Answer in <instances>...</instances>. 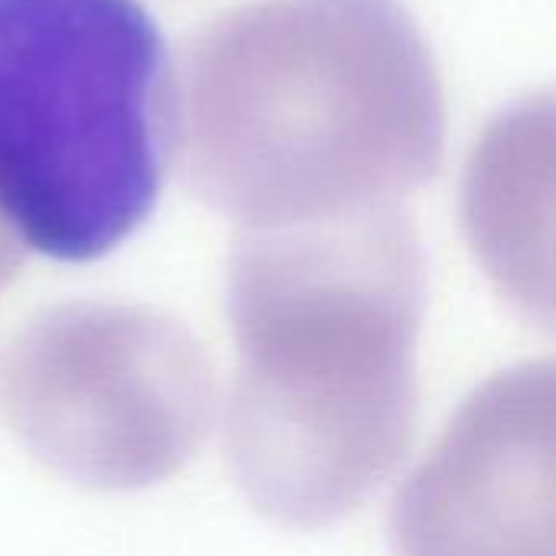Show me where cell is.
<instances>
[{
  "instance_id": "4",
  "label": "cell",
  "mask_w": 556,
  "mask_h": 556,
  "mask_svg": "<svg viewBox=\"0 0 556 556\" xmlns=\"http://www.w3.org/2000/svg\"><path fill=\"white\" fill-rule=\"evenodd\" d=\"M0 394L26 453L91 492L176 476L215 420L202 342L163 309L108 300L42 309L13 339Z\"/></svg>"
},
{
  "instance_id": "7",
  "label": "cell",
  "mask_w": 556,
  "mask_h": 556,
  "mask_svg": "<svg viewBox=\"0 0 556 556\" xmlns=\"http://www.w3.org/2000/svg\"><path fill=\"white\" fill-rule=\"evenodd\" d=\"M20 264H23V244L0 222V290L20 274Z\"/></svg>"
},
{
  "instance_id": "5",
  "label": "cell",
  "mask_w": 556,
  "mask_h": 556,
  "mask_svg": "<svg viewBox=\"0 0 556 556\" xmlns=\"http://www.w3.org/2000/svg\"><path fill=\"white\" fill-rule=\"evenodd\" d=\"M394 556H556V358L482 381L391 508Z\"/></svg>"
},
{
  "instance_id": "6",
  "label": "cell",
  "mask_w": 556,
  "mask_h": 556,
  "mask_svg": "<svg viewBox=\"0 0 556 556\" xmlns=\"http://www.w3.org/2000/svg\"><path fill=\"white\" fill-rule=\"evenodd\" d=\"M459 222L502 300L556 336V85L482 127L459 182Z\"/></svg>"
},
{
  "instance_id": "2",
  "label": "cell",
  "mask_w": 556,
  "mask_h": 556,
  "mask_svg": "<svg viewBox=\"0 0 556 556\" xmlns=\"http://www.w3.org/2000/svg\"><path fill=\"white\" fill-rule=\"evenodd\" d=\"M176 85L182 176L241 231L394 205L443 166L440 65L401 0L241 3Z\"/></svg>"
},
{
  "instance_id": "3",
  "label": "cell",
  "mask_w": 556,
  "mask_h": 556,
  "mask_svg": "<svg viewBox=\"0 0 556 556\" xmlns=\"http://www.w3.org/2000/svg\"><path fill=\"white\" fill-rule=\"evenodd\" d=\"M179 134L166 39L140 0H0V222L65 264L130 238Z\"/></svg>"
},
{
  "instance_id": "1",
  "label": "cell",
  "mask_w": 556,
  "mask_h": 556,
  "mask_svg": "<svg viewBox=\"0 0 556 556\" xmlns=\"http://www.w3.org/2000/svg\"><path fill=\"white\" fill-rule=\"evenodd\" d=\"M424 306V244L401 202L238 235L225 453L257 515L329 528L397 469L417 424Z\"/></svg>"
}]
</instances>
